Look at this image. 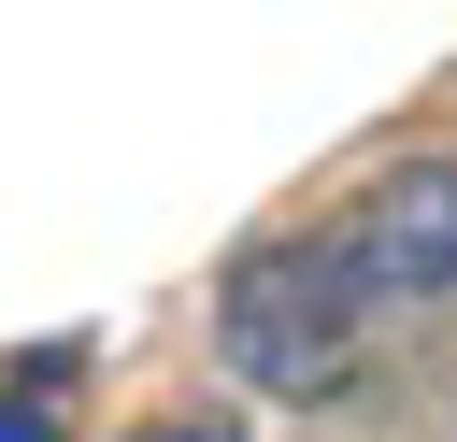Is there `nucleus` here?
I'll return each instance as SVG.
<instances>
[{"label":"nucleus","instance_id":"nucleus-1","mask_svg":"<svg viewBox=\"0 0 457 442\" xmlns=\"http://www.w3.org/2000/svg\"><path fill=\"white\" fill-rule=\"evenodd\" d=\"M228 371L243 385H271V399H314V385H343L357 356H371V299H357V271L328 257V228H300L286 257H243V285H228Z\"/></svg>","mask_w":457,"mask_h":442},{"label":"nucleus","instance_id":"nucleus-2","mask_svg":"<svg viewBox=\"0 0 457 442\" xmlns=\"http://www.w3.org/2000/svg\"><path fill=\"white\" fill-rule=\"evenodd\" d=\"M328 257L357 271L371 314H428V299H457V157H400V171H371V185L328 214Z\"/></svg>","mask_w":457,"mask_h":442},{"label":"nucleus","instance_id":"nucleus-3","mask_svg":"<svg viewBox=\"0 0 457 442\" xmlns=\"http://www.w3.org/2000/svg\"><path fill=\"white\" fill-rule=\"evenodd\" d=\"M143 442H228V428H143Z\"/></svg>","mask_w":457,"mask_h":442}]
</instances>
